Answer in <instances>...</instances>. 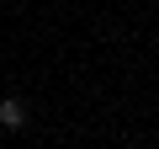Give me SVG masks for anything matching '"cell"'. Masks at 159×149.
I'll return each mask as SVG.
<instances>
[{
	"instance_id": "1",
	"label": "cell",
	"mask_w": 159,
	"mask_h": 149,
	"mask_svg": "<svg viewBox=\"0 0 159 149\" xmlns=\"http://www.w3.org/2000/svg\"><path fill=\"white\" fill-rule=\"evenodd\" d=\"M27 117H32V112H27V107H21L16 96H6V101H0V128H11V133H21V128H27Z\"/></svg>"
}]
</instances>
